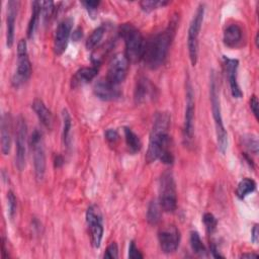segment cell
I'll list each match as a JSON object with an SVG mask.
<instances>
[{
    "mask_svg": "<svg viewBox=\"0 0 259 259\" xmlns=\"http://www.w3.org/2000/svg\"><path fill=\"white\" fill-rule=\"evenodd\" d=\"M170 122L171 116L168 112L161 111L155 114L145 157L148 164L156 160H160L166 165L173 164L174 156L171 151V137L169 135Z\"/></svg>",
    "mask_w": 259,
    "mask_h": 259,
    "instance_id": "6da1fadb",
    "label": "cell"
},
{
    "mask_svg": "<svg viewBox=\"0 0 259 259\" xmlns=\"http://www.w3.org/2000/svg\"><path fill=\"white\" fill-rule=\"evenodd\" d=\"M176 30V21H171L167 28L149 37L144 45L142 61L151 70L160 68L168 55Z\"/></svg>",
    "mask_w": 259,
    "mask_h": 259,
    "instance_id": "7a4b0ae2",
    "label": "cell"
},
{
    "mask_svg": "<svg viewBox=\"0 0 259 259\" xmlns=\"http://www.w3.org/2000/svg\"><path fill=\"white\" fill-rule=\"evenodd\" d=\"M209 98H210V104H211L212 117H213V121H214L218 148L222 154H225L226 150L228 148V144H229L228 133H227L224 122H223L217 77H215V74L213 71H211L210 78H209Z\"/></svg>",
    "mask_w": 259,
    "mask_h": 259,
    "instance_id": "3957f363",
    "label": "cell"
},
{
    "mask_svg": "<svg viewBox=\"0 0 259 259\" xmlns=\"http://www.w3.org/2000/svg\"><path fill=\"white\" fill-rule=\"evenodd\" d=\"M119 35L124 41V55L130 63L142 61L145 40L140 30L132 23H123L119 27Z\"/></svg>",
    "mask_w": 259,
    "mask_h": 259,
    "instance_id": "277c9868",
    "label": "cell"
},
{
    "mask_svg": "<svg viewBox=\"0 0 259 259\" xmlns=\"http://www.w3.org/2000/svg\"><path fill=\"white\" fill-rule=\"evenodd\" d=\"M176 185L171 171H165L159 182V204L162 210L166 212H174L177 207Z\"/></svg>",
    "mask_w": 259,
    "mask_h": 259,
    "instance_id": "5b68a950",
    "label": "cell"
},
{
    "mask_svg": "<svg viewBox=\"0 0 259 259\" xmlns=\"http://www.w3.org/2000/svg\"><path fill=\"white\" fill-rule=\"evenodd\" d=\"M204 17V4L200 3L190 21L187 32V48L189 60L192 66H195L198 58V37Z\"/></svg>",
    "mask_w": 259,
    "mask_h": 259,
    "instance_id": "8992f818",
    "label": "cell"
},
{
    "mask_svg": "<svg viewBox=\"0 0 259 259\" xmlns=\"http://www.w3.org/2000/svg\"><path fill=\"white\" fill-rule=\"evenodd\" d=\"M28 143L32 153L35 179L40 181L44 179L46 173V153L42 133L38 128L33 130Z\"/></svg>",
    "mask_w": 259,
    "mask_h": 259,
    "instance_id": "52a82bcc",
    "label": "cell"
},
{
    "mask_svg": "<svg viewBox=\"0 0 259 259\" xmlns=\"http://www.w3.org/2000/svg\"><path fill=\"white\" fill-rule=\"evenodd\" d=\"M31 75V64L27 53V45L25 39H20L17 44V67L12 76L11 83L14 87L24 84Z\"/></svg>",
    "mask_w": 259,
    "mask_h": 259,
    "instance_id": "ba28073f",
    "label": "cell"
},
{
    "mask_svg": "<svg viewBox=\"0 0 259 259\" xmlns=\"http://www.w3.org/2000/svg\"><path fill=\"white\" fill-rule=\"evenodd\" d=\"M27 147V125L24 117L19 115L15 126V165L19 171L25 167Z\"/></svg>",
    "mask_w": 259,
    "mask_h": 259,
    "instance_id": "9c48e42d",
    "label": "cell"
},
{
    "mask_svg": "<svg viewBox=\"0 0 259 259\" xmlns=\"http://www.w3.org/2000/svg\"><path fill=\"white\" fill-rule=\"evenodd\" d=\"M184 112V122H183V142L184 145L189 147L192 145L194 136V95L192 91V86L189 81L186 83V103Z\"/></svg>",
    "mask_w": 259,
    "mask_h": 259,
    "instance_id": "30bf717a",
    "label": "cell"
},
{
    "mask_svg": "<svg viewBox=\"0 0 259 259\" xmlns=\"http://www.w3.org/2000/svg\"><path fill=\"white\" fill-rule=\"evenodd\" d=\"M86 224L90 235L91 244L94 248H99L103 237V224L101 213L96 205H90L86 210Z\"/></svg>",
    "mask_w": 259,
    "mask_h": 259,
    "instance_id": "8fae6325",
    "label": "cell"
},
{
    "mask_svg": "<svg viewBox=\"0 0 259 259\" xmlns=\"http://www.w3.org/2000/svg\"><path fill=\"white\" fill-rule=\"evenodd\" d=\"M128 65L130 62L124 53L115 54L108 65L106 79L113 85L117 86L125 79L128 71Z\"/></svg>",
    "mask_w": 259,
    "mask_h": 259,
    "instance_id": "7c38bea8",
    "label": "cell"
},
{
    "mask_svg": "<svg viewBox=\"0 0 259 259\" xmlns=\"http://www.w3.org/2000/svg\"><path fill=\"white\" fill-rule=\"evenodd\" d=\"M180 237L179 230L173 225H169L160 230L158 233V241L162 252L165 254L175 252L179 246Z\"/></svg>",
    "mask_w": 259,
    "mask_h": 259,
    "instance_id": "4fadbf2b",
    "label": "cell"
},
{
    "mask_svg": "<svg viewBox=\"0 0 259 259\" xmlns=\"http://www.w3.org/2000/svg\"><path fill=\"white\" fill-rule=\"evenodd\" d=\"M73 27V19L71 17L64 18L57 26L54 35V53L57 56L62 55L68 46L69 38L71 36V31Z\"/></svg>",
    "mask_w": 259,
    "mask_h": 259,
    "instance_id": "5bb4252c",
    "label": "cell"
},
{
    "mask_svg": "<svg viewBox=\"0 0 259 259\" xmlns=\"http://www.w3.org/2000/svg\"><path fill=\"white\" fill-rule=\"evenodd\" d=\"M224 61V69L226 72V76L228 77L231 94L234 98H241L243 96V92L238 83V67L239 61L237 59H231L226 56L223 57Z\"/></svg>",
    "mask_w": 259,
    "mask_h": 259,
    "instance_id": "9a60e30c",
    "label": "cell"
},
{
    "mask_svg": "<svg viewBox=\"0 0 259 259\" xmlns=\"http://www.w3.org/2000/svg\"><path fill=\"white\" fill-rule=\"evenodd\" d=\"M93 92L97 98L103 101H113L121 97V91L118 87L110 83L107 79L98 80L93 86Z\"/></svg>",
    "mask_w": 259,
    "mask_h": 259,
    "instance_id": "2e32d148",
    "label": "cell"
},
{
    "mask_svg": "<svg viewBox=\"0 0 259 259\" xmlns=\"http://www.w3.org/2000/svg\"><path fill=\"white\" fill-rule=\"evenodd\" d=\"M156 91L157 89L155 88L153 83L148 78L141 76L136 82L134 93L135 102L137 104H142L149 100H152L156 97Z\"/></svg>",
    "mask_w": 259,
    "mask_h": 259,
    "instance_id": "e0dca14e",
    "label": "cell"
},
{
    "mask_svg": "<svg viewBox=\"0 0 259 259\" xmlns=\"http://www.w3.org/2000/svg\"><path fill=\"white\" fill-rule=\"evenodd\" d=\"M19 1L9 0L7 2L6 10V46L11 48L14 41V31H15V20L18 13Z\"/></svg>",
    "mask_w": 259,
    "mask_h": 259,
    "instance_id": "ac0fdd59",
    "label": "cell"
},
{
    "mask_svg": "<svg viewBox=\"0 0 259 259\" xmlns=\"http://www.w3.org/2000/svg\"><path fill=\"white\" fill-rule=\"evenodd\" d=\"M0 136H1V151L3 155H8L11 149V141H12V118L9 112H4L1 115Z\"/></svg>",
    "mask_w": 259,
    "mask_h": 259,
    "instance_id": "d6986e66",
    "label": "cell"
},
{
    "mask_svg": "<svg viewBox=\"0 0 259 259\" xmlns=\"http://www.w3.org/2000/svg\"><path fill=\"white\" fill-rule=\"evenodd\" d=\"M99 67L98 66H91V67H82L79 70L75 72L71 79V87L72 88H78L81 87L90 81H92L97 73H98Z\"/></svg>",
    "mask_w": 259,
    "mask_h": 259,
    "instance_id": "ffe728a7",
    "label": "cell"
},
{
    "mask_svg": "<svg viewBox=\"0 0 259 259\" xmlns=\"http://www.w3.org/2000/svg\"><path fill=\"white\" fill-rule=\"evenodd\" d=\"M242 28L238 24L232 23L225 28L223 41L228 48H237L242 40Z\"/></svg>",
    "mask_w": 259,
    "mask_h": 259,
    "instance_id": "44dd1931",
    "label": "cell"
},
{
    "mask_svg": "<svg viewBox=\"0 0 259 259\" xmlns=\"http://www.w3.org/2000/svg\"><path fill=\"white\" fill-rule=\"evenodd\" d=\"M31 107L35 112L36 116L38 117L41 124L47 128H52L53 126V114L51 110L46 106V104L40 99H35Z\"/></svg>",
    "mask_w": 259,
    "mask_h": 259,
    "instance_id": "7402d4cb",
    "label": "cell"
},
{
    "mask_svg": "<svg viewBox=\"0 0 259 259\" xmlns=\"http://www.w3.org/2000/svg\"><path fill=\"white\" fill-rule=\"evenodd\" d=\"M40 13H41V2L33 1L31 4V16H30V19L27 25V31H26L28 38H32L35 33Z\"/></svg>",
    "mask_w": 259,
    "mask_h": 259,
    "instance_id": "603a6c76",
    "label": "cell"
},
{
    "mask_svg": "<svg viewBox=\"0 0 259 259\" xmlns=\"http://www.w3.org/2000/svg\"><path fill=\"white\" fill-rule=\"evenodd\" d=\"M123 134H124V140L125 144L132 154L138 153L142 148V142L138 135L133 132L132 128L124 126L123 127Z\"/></svg>",
    "mask_w": 259,
    "mask_h": 259,
    "instance_id": "cb8c5ba5",
    "label": "cell"
},
{
    "mask_svg": "<svg viewBox=\"0 0 259 259\" xmlns=\"http://www.w3.org/2000/svg\"><path fill=\"white\" fill-rule=\"evenodd\" d=\"M256 190V182L251 178L242 179L236 189V195L239 199H244L246 196Z\"/></svg>",
    "mask_w": 259,
    "mask_h": 259,
    "instance_id": "d4e9b609",
    "label": "cell"
},
{
    "mask_svg": "<svg viewBox=\"0 0 259 259\" xmlns=\"http://www.w3.org/2000/svg\"><path fill=\"white\" fill-rule=\"evenodd\" d=\"M189 242H190L191 250L193 251L194 254H196L199 257H205L207 255V250L204 244L202 243L199 234L196 231H192L190 233Z\"/></svg>",
    "mask_w": 259,
    "mask_h": 259,
    "instance_id": "484cf974",
    "label": "cell"
},
{
    "mask_svg": "<svg viewBox=\"0 0 259 259\" xmlns=\"http://www.w3.org/2000/svg\"><path fill=\"white\" fill-rule=\"evenodd\" d=\"M105 31H106V24L105 23H102L98 27H96L86 40V44H85L86 49L87 50L95 49L98 46V44L100 42V40L102 39Z\"/></svg>",
    "mask_w": 259,
    "mask_h": 259,
    "instance_id": "4316f807",
    "label": "cell"
},
{
    "mask_svg": "<svg viewBox=\"0 0 259 259\" xmlns=\"http://www.w3.org/2000/svg\"><path fill=\"white\" fill-rule=\"evenodd\" d=\"M161 210L162 208L159 202L156 200H152L149 203L148 209H147V222L152 226L157 225L161 221V214H162Z\"/></svg>",
    "mask_w": 259,
    "mask_h": 259,
    "instance_id": "83f0119b",
    "label": "cell"
},
{
    "mask_svg": "<svg viewBox=\"0 0 259 259\" xmlns=\"http://www.w3.org/2000/svg\"><path fill=\"white\" fill-rule=\"evenodd\" d=\"M62 117H63V133H62V137H63V143L64 145L68 148L70 145V132H71V126H72V120H71V116L68 112L67 109H63L62 111Z\"/></svg>",
    "mask_w": 259,
    "mask_h": 259,
    "instance_id": "f1b7e54d",
    "label": "cell"
},
{
    "mask_svg": "<svg viewBox=\"0 0 259 259\" xmlns=\"http://www.w3.org/2000/svg\"><path fill=\"white\" fill-rule=\"evenodd\" d=\"M167 4H169V1H164V0H144L140 2V6L142 10L145 12H151L158 8H162Z\"/></svg>",
    "mask_w": 259,
    "mask_h": 259,
    "instance_id": "f546056e",
    "label": "cell"
},
{
    "mask_svg": "<svg viewBox=\"0 0 259 259\" xmlns=\"http://www.w3.org/2000/svg\"><path fill=\"white\" fill-rule=\"evenodd\" d=\"M242 142L249 153H252L254 155L258 154V139L256 136L246 135L242 137Z\"/></svg>",
    "mask_w": 259,
    "mask_h": 259,
    "instance_id": "4dcf8cb0",
    "label": "cell"
},
{
    "mask_svg": "<svg viewBox=\"0 0 259 259\" xmlns=\"http://www.w3.org/2000/svg\"><path fill=\"white\" fill-rule=\"evenodd\" d=\"M55 12V3L53 1H42L41 2V13L44 22H48Z\"/></svg>",
    "mask_w": 259,
    "mask_h": 259,
    "instance_id": "1f68e13d",
    "label": "cell"
},
{
    "mask_svg": "<svg viewBox=\"0 0 259 259\" xmlns=\"http://www.w3.org/2000/svg\"><path fill=\"white\" fill-rule=\"evenodd\" d=\"M202 222L205 226V229L207 231L208 234H212L215 229H217V225H218V221L214 218V215L210 212H205L202 217Z\"/></svg>",
    "mask_w": 259,
    "mask_h": 259,
    "instance_id": "d6a6232c",
    "label": "cell"
},
{
    "mask_svg": "<svg viewBox=\"0 0 259 259\" xmlns=\"http://www.w3.org/2000/svg\"><path fill=\"white\" fill-rule=\"evenodd\" d=\"M7 206H8V215L12 220L16 213L17 201H16V197H15L13 191H11V190H9L7 192Z\"/></svg>",
    "mask_w": 259,
    "mask_h": 259,
    "instance_id": "836d02e7",
    "label": "cell"
},
{
    "mask_svg": "<svg viewBox=\"0 0 259 259\" xmlns=\"http://www.w3.org/2000/svg\"><path fill=\"white\" fill-rule=\"evenodd\" d=\"M103 257L109 258V259H115L118 257V248H117V244L115 242L110 243V245L106 248Z\"/></svg>",
    "mask_w": 259,
    "mask_h": 259,
    "instance_id": "e575fe53",
    "label": "cell"
},
{
    "mask_svg": "<svg viewBox=\"0 0 259 259\" xmlns=\"http://www.w3.org/2000/svg\"><path fill=\"white\" fill-rule=\"evenodd\" d=\"M82 5L86 8L88 13L93 17V15L96 13L98 6L100 5V1H82Z\"/></svg>",
    "mask_w": 259,
    "mask_h": 259,
    "instance_id": "d590c367",
    "label": "cell"
},
{
    "mask_svg": "<svg viewBox=\"0 0 259 259\" xmlns=\"http://www.w3.org/2000/svg\"><path fill=\"white\" fill-rule=\"evenodd\" d=\"M128 258L131 259H142L144 258L143 254L139 251V249L137 248L136 244L134 241H132L130 243V246H128V254H127Z\"/></svg>",
    "mask_w": 259,
    "mask_h": 259,
    "instance_id": "8d00e7d4",
    "label": "cell"
},
{
    "mask_svg": "<svg viewBox=\"0 0 259 259\" xmlns=\"http://www.w3.org/2000/svg\"><path fill=\"white\" fill-rule=\"evenodd\" d=\"M104 136H105V139L109 142V143H115L118 138H119V135L117 133L116 130H113V128H108L105 131L104 133Z\"/></svg>",
    "mask_w": 259,
    "mask_h": 259,
    "instance_id": "74e56055",
    "label": "cell"
},
{
    "mask_svg": "<svg viewBox=\"0 0 259 259\" xmlns=\"http://www.w3.org/2000/svg\"><path fill=\"white\" fill-rule=\"evenodd\" d=\"M258 106H259V103H258L257 96L252 95V97L250 98V108H251V111L253 112L254 116L256 117V119H258Z\"/></svg>",
    "mask_w": 259,
    "mask_h": 259,
    "instance_id": "f35d334b",
    "label": "cell"
},
{
    "mask_svg": "<svg viewBox=\"0 0 259 259\" xmlns=\"http://www.w3.org/2000/svg\"><path fill=\"white\" fill-rule=\"evenodd\" d=\"M251 240L254 244H257L258 242V239H259V231H258V225L255 224L253 229H252V232H251Z\"/></svg>",
    "mask_w": 259,
    "mask_h": 259,
    "instance_id": "ab89813d",
    "label": "cell"
},
{
    "mask_svg": "<svg viewBox=\"0 0 259 259\" xmlns=\"http://www.w3.org/2000/svg\"><path fill=\"white\" fill-rule=\"evenodd\" d=\"M209 251H210V253H211L212 257H214V258H224V256L220 254V252H219L218 247H217V245H215V244H213V243H211V244H210Z\"/></svg>",
    "mask_w": 259,
    "mask_h": 259,
    "instance_id": "60d3db41",
    "label": "cell"
},
{
    "mask_svg": "<svg viewBox=\"0 0 259 259\" xmlns=\"http://www.w3.org/2000/svg\"><path fill=\"white\" fill-rule=\"evenodd\" d=\"M82 35H83L82 28H81V27H77V28L73 31L72 38H73V40H74V41H78L80 38H82Z\"/></svg>",
    "mask_w": 259,
    "mask_h": 259,
    "instance_id": "b9f144b4",
    "label": "cell"
},
{
    "mask_svg": "<svg viewBox=\"0 0 259 259\" xmlns=\"http://www.w3.org/2000/svg\"><path fill=\"white\" fill-rule=\"evenodd\" d=\"M54 164L56 168H60L63 164H64V159L62 156L60 155H56L55 156V160H54Z\"/></svg>",
    "mask_w": 259,
    "mask_h": 259,
    "instance_id": "7bdbcfd3",
    "label": "cell"
},
{
    "mask_svg": "<svg viewBox=\"0 0 259 259\" xmlns=\"http://www.w3.org/2000/svg\"><path fill=\"white\" fill-rule=\"evenodd\" d=\"M258 255L255 253H245L240 256V258H257Z\"/></svg>",
    "mask_w": 259,
    "mask_h": 259,
    "instance_id": "ee69618b",
    "label": "cell"
}]
</instances>
